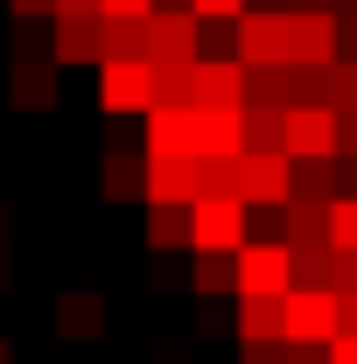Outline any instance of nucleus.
I'll return each mask as SVG.
<instances>
[{"mask_svg":"<svg viewBox=\"0 0 357 364\" xmlns=\"http://www.w3.org/2000/svg\"><path fill=\"white\" fill-rule=\"evenodd\" d=\"M245 238H252L245 196H196L189 203V245L196 252H238Z\"/></svg>","mask_w":357,"mask_h":364,"instance_id":"nucleus-1","label":"nucleus"},{"mask_svg":"<svg viewBox=\"0 0 357 364\" xmlns=\"http://www.w3.org/2000/svg\"><path fill=\"white\" fill-rule=\"evenodd\" d=\"M287 176H294L287 147H238V196H245V210H280L287 203Z\"/></svg>","mask_w":357,"mask_h":364,"instance_id":"nucleus-2","label":"nucleus"},{"mask_svg":"<svg viewBox=\"0 0 357 364\" xmlns=\"http://www.w3.org/2000/svg\"><path fill=\"white\" fill-rule=\"evenodd\" d=\"M336 336V287H287L280 294V343H329Z\"/></svg>","mask_w":357,"mask_h":364,"instance_id":"nucleus-3","label":"nucleus"},{"mask_svg":"<svg viewBox=\"0 0 357 364\" xmlns=\"http://www.w3.org/2000/svg\"><path fill=\"white\" fill-rule=\"evenodd\" d=\"M98 105L119 112H147L154 105V63L147 56H98Z\"/></svg>","mask_w":357,"mask_h":364,"instance_id":"nucleus-4","label":"nucleus"},{"mask_svg":"<svg viewBox=\"0 0 357 364\" xmlns=\"http://www.w3.org/2000/svg\"><path fill=\"white\" fill-rule=\"evenodd\" d=\"M231 259H238V294H287V287H294V252H287V238H245Z\"/></svg>","mask_w":357,"mask_h":364,"instance_id":"nucleus-5","label":"nucleus"},{"mask_svg":"<svg viewBox=\"0 0 357 364\" xmlns=\"http://www.w3.org/2000/svg\"><path fill=\"white\" fill-rule=\"evenodd\" d=\"M231 56L238 63H287V7H245L231 21Z\"/></svg>","mask_w":357,"mask_h":364,"instance_id":"nucleus-6","label":"nucleus"},{"mask_svg":"<svg viewBox=\"0 0 357 364\" xmlns=\"http://www.w3.org/2000/svg\"><path fill=\"white\" fill-rule=\"evenodd\" d=\"M196 14L189 7H147V63H196L203 43H196Z\"/></svg>","mask_w":357,"mask_h":364,"instance_id":"nucleus-7","label":"nucleus"},{"mask_svg":"<svg viewBox=\"0 0 357 364\" xmlns=\"http://www.w3.org/2000/svg\"><path fill=\"white\" fill-rule=\"evenodd\" d=\"M280 147H287L294 161H322V154H336V105H287V119H280Z\"/></svg>","mask_w":357,"mask_h":364,"instance_id":"nucleus-8","label":"nucleus"},{"mask_svg":"<svg viewBox=\"0 0 357 364\" xmlns=\"http://www.w3.org/2000/svg\"><path fill=\"white\" fill-rule=\"evenodd\" d=\"M287 63H336V14L287 7Z\"/></svg>","mask_w":357,"mask_h":364,"instance_id":"nucleus-9","label":"nucleus"},{"mask_svg":"<svg viewBox=\"0 0 357 364\" xmlns=\"http://www.w3.org/2000/svg\"><path fill=\"white\" fill-rule=\"evenodd\" d=\"M147 203H196L203 176H196V154H147V176H140Z\"/></svg>","mask_w":357,"mask_h":364,"instance_id":"nucleus-10","label":"nucleus"},{"mask_svg":"<svg viewBox=\"0 0 357 364\" xmlns=\"http://www.w3.org/2000/svg\"><path fill=\"white\" fill-rule=\"evenodd\" d=\"M105 56V14H56L49 28V63H98Z\"/></svg>","mask_w":357,"mask_h":364,"instance_id":"nucleus-11","label":"nucleus"},{"mask_svg":"<svg viewBox=\"0 0 357 364\" xmlns=\"http://www.w3.org/2000/svg\"><path fill=\"white\" fill-rule=\"evenodd\" d=\"M147 154H196V105H147Z\"/></svg>","mask_w":357,"mask_h":364,"instance_id":"nucleus-12","label":"nucleus"},{"mask_svg":"<svg viewBox=\"0 0 357 364\" xmlns=\"http://www.w3.org/2000/svg\"><path fill=\"white\" fill-rule=\"evenodd\" d=\"M196 105H245V63L238 56H196Z\"/></svg>","mask_w":357,"mask_h":364,"instance_id":"nucleus-13","label":"nucleus"},{"mask_svg":"<svg viewBox=\"0 0 357 364\" xmlns=\"http://www.w3.org/2000/svg\"><path fill=\"white\" fill-rule=\"evenodd\" d=\"M7 98H14L21 112H49V105H56V63H49V56H14Z\"/></svg>","mask_w":357,"mask_h":364,"instance_id":"nucleus-14","label":"nucleus"},{"mask_svg":"<svg viewBox=\"0 0 357 364\" xmlns=\"http://www.w3.org/2000/svg\"><path fill=\"white\" fill-rule=\"evenodd\" d=\"M56 336H63V343H91V336H105V294H91V287L56 294Z\"/></svg>","mask_w":357,"mask_h":364,"instance_id":"nucleus-15","label":"nucleus"},{"mask_svg":"<svg viewBox=\"0 0 357 364\" xmlns=\"http://www.w3.org/2000/svg\"><path fill=\"white\" fill-rule=\"evenodd\" d=\"M140 176H147V147H105V168H98L105 203H127V196H140Z\"/></svg>","mask_w":357,"mask_h":364,"instance_id":"nucleus-16","label":"nucleus"},{"mask_svg":"<svg viewBox=\"0 0 357 364\" xmlns=\"http://www.w3.org/2000/svg\"><path fill=\"white\" fill-rule=\"evenodd\" d=\"M238 343H280V294H238Z\"/></svg>","mask_w":357,"mask_h":364,"instance_id":"nucleus-17","label":"nucleus"},{"mask_svg":"<svg viewBox=\"0 0 357 364\" xmlns=\"http://www.w3.org/2000/svg\"><path fill=\"white\" fill-rule=\"evenodd\" d=\"M189 287H196L203 301H218V294H238V259H231V252H196V267H189Z\"/></svg>","mask_w":357,"mask_h":364,"instance_id":"nucleus-18","label":"nucleus"},{"mask_svg":"<svg viewBox=\"0 0 357 364\" xmlns=\"http://www.w3.org/2000/svg\"><path fill=\"white\" fill-rule=\"evenodd\" d=\"M287 105H329V63H280Z\"/></svg>","mask_w":357,"mask_h":364,"instance_id":"nucleus-19","label":"nucleus"},{"mask_svg":"<svg viewBox=\"0 0 357 364\" xmlns=\"http://www.w3.org/2000/svg\"><path fill=\"white\" fill-rule=\"evenodd\" d=\"M147 245L154 252L189 245V203H147Z\"/></svg>","mask_w":357,"mask_h":364,"instance_id":"nucleus-20","label":"nucleus"},{"mask_svg":"<svg viewBox=\"0 0 357 364\" xmlns=\"http://www.w3.org/2000/svg\"><path fill=\"white\" fill-rule=\"evenodd\" d=\"M105 56H147V14H112L105 21Z\"/></svg>","mask_w":357,"mask_h":364,"instance_id":"nucleus-21","label":"nucleus"},{"mask_svg":"<svg viewBox=\"0 0 357 364\" xmlns=\"http://www.w3.org/2000/svg\"><path fill=\"white\" fill-rule=\"evenodd\" d=\"M154 105H196V70L189 63H154Z\"/></svg>","mask_w":357,"mask_h":364,"instance_id":"nucleus-22","label":"nucleus"},{"mask_svg":"<svg viewBox=\"0 0 357 364\" xmlns=\"http://www.w3.org/2000/svg\"><path fill=\"white\" fill-rule=\"evenodd\" d=\"M280 119L287 105H245V147H280Z\"/></svg>","mask_w":357,"mask_h":364,"instance_id":"nucleus-23","label":"nucleus"},{"mask_svg":"<svg viewBox=\"0 0 357 364\" xmlns=\"http://www.w3.org/2000/svg\"><path fill=\"white\" fill-rule=\"evenodd\" d=\"M329 245L357 252V196H329Z\"/></svg>","mask_w":357,"mask_h":364,"instance_id":"nucleus-24","label":"nucleus"},{"mask_svg":"<svg viewBox=\"0 0 357 364\" xmlns=\"http://www.w3.org/2000/svg\"><path fill=\"white\" fill-rule=\"evenodd\" d=\"M329 105H357V56L329 63Z\"/></svg>","mask_w":357,"mask_h":364,"instance_id":"nucleus-25","label":"nucleus"},{"mask_svg":"<svg viewBox=\"0 0 357 364\" xmlns=\"http://www.w3.org/2000/svg\"><path fill=\"white\" fill-rule=\"evenodd\" d=\"M329 287H336V294L357 287V252H351V245H329Z\"/></svg>","mask_w":357,"mask_h":364,"instance_id":"nucleus-26","label":"nucleus"},{"mask_svg":"<svg viewBox=\"0 0 357 364\" xmlns=\"http://www.w3.org/2000/svg\"><path fill=\"white\" fill-rule=\"evenodd\" d=\"M245 7H252V0H189V14H196V21H238Z\"/></svg>","mask_w":357,"mask_h":364,"instance_id":"nucleus-27","label":"nucleus"},{"mask_svg":"<svg viewBox=\"0 0 357 364\" xmlns=\"http://www.w3.org/2000/svg\"><path fill=\"white\" fill-rule=\"evenodd\" d=\"M357 154V105H336V161Z\"/></svg>","mask_w":357,"mask_h":364,"instance_id":"nucleus-28","label":"nucleus"},{"mask_svg":"<svg viewBox=\"0 0 357 364\" xmlns=\"http://www.w3.org/2000/svg\"><path fill=\"white\" fill-rule=\"evenodd\" d=\"M280 364H329V343H280Z\"/></svg>","mask_w":357,"mask_h":364,"instance_id":"nucleus-29","label":"nucleus"},{"mask_svg":"<svg viewBox=\"0 0 357 364\" xmlns=\"http://www.w3.org/2000/svg\"><path fill=\"white\" fill-rule=\"evenodd\" d=\"M329 364H357V329H336L329 336Z\"/></svg>","mask_w":357,"mask_h":364,"instance_id":"nucleus-30","label":"nucleus"},{"mask_svg":"<svg viewBox=\"0 0 357 364\" xmlns=\"http://www.w3.org/2000/svg\"><path fill=\"white\" fill-rule=\"evenodd\" d=\"M336 56H357V7L336 14Z\"/></svg>","mask_w":357,"mask_h":364,"instance_id":"nucleus-31","label":"nucleus"},{"mask_svg":"<svg viewBox=\"0 0 357 364\" xmlns=\"http://www.w3.org/2000/svg\"><path fill=\"white\" fill-rule=\"evenodd\" d=\"M238 364H280V343H245Z\"/></svg>","mask_w":357,"mask_h":364,"instance_id":"nucleus-32","label":"nucleus"},{"mask_svg":"<svg viewBox=\"0 0 357 364\" xmlns=\"http://www.w3.org/2000/svg\"><path fill=\"white\" fill-rule=\"evenodd\" d=\"M147 7H154V0H98V14H105V21H112V14H147Z\"/></svg>","mask_w":357,"mask_h":364,"instance_id":"nucleus-33","label":"nucleus"},{"mask_svg":"<svg viewBox=\"0 0 357 364\" xmlns=\"http://www.w3.org/2000/svg\"><path fill=\"white\" fill-rule=\"evenodd\" d=\"M336 329H357V287H351V294H336Z\"/></svg>","mask_w":357,"mask_h":364,"instance_id":"nucleus-34","label":"nucleus"},{"mask_svg":"<svg viewBox=\"0 0 357 364\" xmlns=\"http://www.w3.org/2000/svg\"><path fill=\"white\" fill-rule=\"evenodd\" d=\"M7 14L14 21H36V14H49V0H7Z\"/></svg>","mask_w":357,"mask_h":364,"instance_id":"nucleus-35","label":"nucleus"},{"mask_svg":"<svg viewBox=\"0 0 357 364\" xmlns=\"http://www.w3.org/2000/svg\"><path fill=\"white\" fill-rule=\"evenodd\" d=\"M56 14H98V0H49V21Z\"/></svg>","mask_w":357,"mask_h":364,"instance_id":"nucleus-36","label":"nucleus"},{"mask_svg":"<svg viewBox=\"0 0 357 364\" xmlns=\"http://www.w3.org/2000/svg\"><path fill=\"white\" fill-rule=\"evenodd\" d=\"M7 287H14V273H7V252H0V294H7Z\"/></svg>","mask_w":357,"mask_h":364,"instance_id":"nucleus-37","label":"nucleus"},{"mask_svg":"<svg viewBox=\"0 0 357 364\" xmlns=\"http://www.w3.org/2000/svg\"><path fill=\"white\" fill-rule=\"evenodd\" d=\"M0 364H14V343H7V336H0Z\"/></svg>","mask_w":357,"mask_h":364,"instance_id":"nucleus-38","label":"nucleus"},{"mask_svg":"<svg viewBox=\"0 0 357 364\" xmlns=\"http://www.w3.org/2000/svg\"><path fill=\"white\" fill-rule=\"evenodd\" d=\"M154 7H189V0H154Z\"/></svg>","mask_w":357,"mask_h":364,"instance_id":"nucleus-39","label":"nucleus"}]
</instances>
